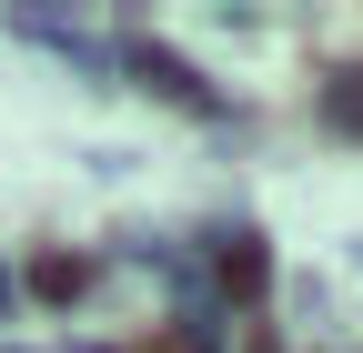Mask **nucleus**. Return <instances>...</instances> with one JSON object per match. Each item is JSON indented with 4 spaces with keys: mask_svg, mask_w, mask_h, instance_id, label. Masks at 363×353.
I'll list each match as a JSON object with an SVG mask.
<instances>
[{
    "mask_svg": "<svg viewBox=\"0 0 363 353\" xmlns=\"http://www.w3.org/2000/svg\"><path fill=\"white\" fill-rule=\"evenodd\" d=\"M252 283H262V252L233 242V252H222V293H252Z\"/></svg>",
    "mask_w": 363,
    "mask_h": 353,
    "instance_id": "f257e3e1",
    "label": "nucleus"
},
{
    "mask_svg": "<svg viewBox=\"0 0 363 353\" xmlns=\"http://www.w3.org/2000/svg\"><path fill=\"white\" fill-rule=\"evenodd\" d=\"M142 353H192V343H142Z\"/></svg>",
    "mask_w": 363,
    "mask_h": 353,
    "instance_id": "f03ea898",
    "label": "nucleus"
}]
</instances>
